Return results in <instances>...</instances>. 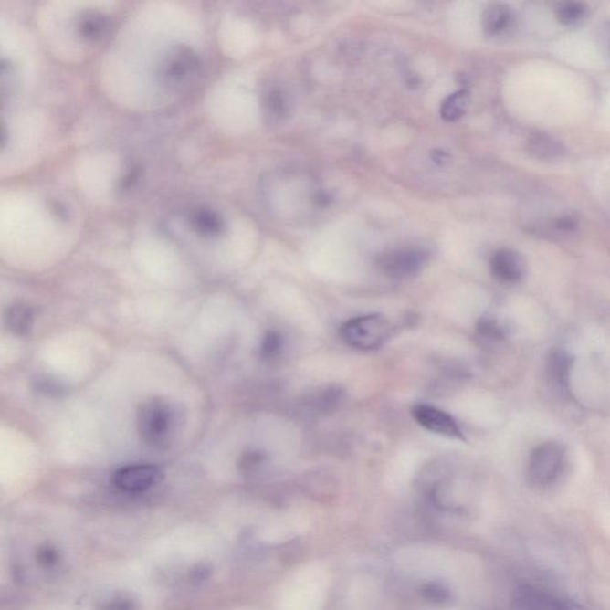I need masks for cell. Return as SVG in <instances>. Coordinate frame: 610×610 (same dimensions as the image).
Returning <instances> with one entry per match:
<instances>
[{"label": "cell", "instance_id": "6da1fadb", "mask_svg": "<svg viewBox=\"0 0 610 610\" xmlns=\"http://www.w3.org/2000/svg\"><path fill=\"white\" fill-rule=\"evenodd\" d=\"M391 333L388 319L381 314L359 316L340 328L342 342L355 350L371 351L381 347Z\"/></svg>", "mask_w": 610, "mask_h": 610}, {"label": "cell", "instance_id": "7a4b0ae2", "mask_svg": "<svg viewBox=\"0 0 610 610\" xmlns=\"http://www.w3.org/2000/svg\"><path fill=\"white\" fill-rule=\"evenodd\" d=\"M174 413L162 398H152L140 406L138 432L141 440L151 447H163L170 439Z\"/></svg>", "mask_w": 610, "mask_h": 610}, {"label": "cell", "instance_id": "3957f363", "mask_svg": "<svg viewBox=\"0 0 610 610\" xmlns=\"http://www.w3.org/2000/svg\"><path fill=\"white\" fill-rule=\"evenodd\" d=\"M201 68V58L189 46L174 47L163 58L158 78L166 88L179 89L189 84Z\"/></svg>", "mask_w": 610, "mask_h": 610}, {"label": "cell", "instance_id": "277c9868", "mask_svg": "<svg viewBox=\"0 0 610 610\" xmlns=\"http://www.w3.org/2000/svg\"><path fill=\"white\" fill-rule=\"evenodd\" d=\"M564 467V451L562 446L550 441L542 444L531 452L528 464V479L531 486L546 488L559 479Z\"/></svg>", "mask_w": 610, "mask_h": 610}, {"label": "cell", "instance_id": "5b68a950", "mask_svg": "<svg viewBox=\"0 0 610 610\" xmlns=\"http://www.w3.org/2000/svg\"><path fill=\"white\" fill-rule=\"evenodd\" d=\"M427 263L424 249L406 247L390 250L378 257L377 266L393 279H409L418 275Z\"/></svg>", "mask_w": 610, "mask_h": 610}, {"label": "cell", "instance_id": "8992f818", "mask_svg": "<svg viewBox=\"0 0 610 610\" xmlns=\"http://www.w3.org/2000/svg\"><path fill=\"white\" fill-rule=\"evenodd\" d=\"M162 479V470L151 464L128 465L112 476V484L128 494L150 490Z\"/></svg>", "mask_w": 610, "mask_h": 610}, {"label": "cell", "instance_id": "52a82bcc", "mask_svg": "<svg viewBox=\"0 0 610 610\" xmlns=\"http://www.w3.org/2000/svg\"><path fill=\"white\" fill-rule=\"evenodd\" d=\"M413 416L421 427L449 439L464 440V434L455 418L429 405L414 406Z\"/></svg>", "mask_w": 610, "mask_h": 610}, {"label": "cell", "instance_id": "ba28073f", "mask_svg": "<svg viewBox=\"0 0 610 610\" xmlns=\"http://www.w3.org/2000/svg\"><path fill=\"white\" fill-rule=\"evenodd\" d=\"M516 607L522 610H584L576 602L543 592V590L522 586L515 593Z\"/></svg>", "mask_w": 610, "mask_h": 610}, {"label": "cell", "instance_id": "9c48e42d", "mask_svg": "<svg viewBox=\"0 0 610 610\" xmlns=\"http://www.w3.org/2000/svg\"><path fill=\"white\" fill-rule=\"evenodd\" d=\"M490 271L496 280L504 284H514L525 275V263L521 256L513 249H500L490 259Z\"/></svg>", "mask_w": 610, "mask_h": 610}, {"label": "cell", "instance_id": "30bf717a", "mask_svg": "<svg viewBox=\"0 0 610 610\" xmlns=\"http://www.w3.org/2000/svg\"><path fill=\"white\" fill-rule=\"evenodd\" d=\"M111 28L110 17L97 10L85 11L77 21V35L85 42L103 41L110 34Z\"/></svg>", "mask_w": 610, "mask_h": 610}, {"label": "cell", "instance_id": "8fae6325", "mask_svg": "<svg viewBox=\"0 0 610 610\" xmlns=\"http://www.w3.org/2000/svg\"><path fill=\"white\" fill-rule=\"evenodd\" d=\"M189 225L197 236L205 238L220 237L226 230L225 218L220 213L205 206L191 211Z\"/></svg>", "mask_w": 610, "mask_h": 610}, {"label": "cell", "instance_id": "7c38bea8", "mask_svg": "<svg viewBox=\"0 0 610 610\" xmlns=\"http://www.w3.org/2000/svg\"><path fill=\"white\" fill-rule=\"evenodd\" d=\"M514 19L513 10L507 4H490L483 14V29L488 37H502L513 28Z\"/></svg>", "mask_w": 610, "mask_h": 610}, {"label": "cell", "instance_id": "4fadbf2b", "mask_svg": "<svg viewBox=\"0 0 610 610\" xmlns=\"http://www.w3.org/2000/svg\"><path fill=\"white\" fill-rule=\"evenodd\" d=\"M527 152L531 158L543 163L559 162L564 158L565 147L561 141L545 132H537L527 141Z\"/></svg>", "mask_w": 610, "mask_h": 610}, {"label": "cell", "instance_id": "5bb4252c", "mask_svg": "<svg viewBox=\"0 0 610 610\" xmlns=\"http://www.w3.org/2000/svg\"><path fill=\"white\" fill-rule=\"evenodd\" d=\"M263 112L266 122L277 124L284 121L290 112V100L288 93L279 86H268L263 93Z\"/></svg>", "mask_w": 610, "mask_h": 610}, {"label": "cell", "instance_id": "9a60e30c", "mask_svg": "<svg viewBox=\"0 0 610 610\" xmlns=\"http://www.w3.org/2000/svg\"><path fill=\"white\" fill-rule=\"evenodd\" d=\"M546 367L551 384L561 393L568 391L571 367H573V361H571L569 354L561 350L551 352Z\"/></svg>", "mask_w": 610, "mask_h": 610}, {"label": "cell", "instance_id": "2e32d148", "mask_svg": "<svg viewBox=\"0 0 610 610\" xmlns=\"http://www.w3.org/2000/svg\"><path fill=\"white\" fill-rule=\"evenodd\" d=\"M5 321L11 331L17 335L28 334L34 323V311L29 305L18 303L6 311Z\"/></svg>", "mask_w": 610, "mask_h": 610}, {"label": "cell", "instance_id": "e0dca14e", "mask_svg": "<svg viewBox=\"0 0 610 610\" xmlns=\"http://www.w3.org/2000/svg\"><path fill=\"white\" fill-rule=\"evenodd\" d=\"M589 9L585 4L578 2L561 3L555 9L558 22L565 26H573L580 23L588 16Z\"/></svg>", "mask_w": 610, "mask_h": 610}, {"label": "cell", "instance_id": "ac0fdd59", "mask_svg": "<svg viewBox=\"0 0 610 610\" xmlns=\"http://www.w3.org/2000/svg\"><path fill=\"white\" fill-rule=\"evenodd\" d=\"M468 108V93L460 89L448 96L441 104L440 113L447 122H455L464 115Z\"/></svg>", "mask_w": 610, "mask_h": 610}, {"label": "cell", "instance_id": "d6986e66", "mask_svg": "<svg viewBox=\"0 0 610 610\" xmlns=\"http://www.w3.org/2000/svg\"><path fill=\"white\" fill-rule=\"evenodd\" d=\"M421 595L434 605H445L451 600V592L441 583L430 582L421 588Z\"/></svg>", "mask_w": 610, "mask_h": 610}, {"label": "cell", "instance_id": "ffe728a7", "mask_svg": "<svg viewBox=\"0 0 610 610\" xmlns=\"http://www.w3.org/2000/svg\"><path fill=\"white\" fill-rule=\"evenodd\" d=\"M281 348H283V339L276 331H269L265 335L263 343H261V357L266 361H272L280 354Z\"/></svg>", "mask_w": 610, "mask_h": 610}, {"label": "cell", "instance_id": "44dd1931", "mask_svg": "<svg viewBox=\"0 0 610 610\" xmlns=\"http://www.w3.org/2000/svg\"><path fill=\"white\" fill-rule=\"evenodd\" d=\"M477 331L482 338L489 340H500L503 339L502 328L499 326L495 321L491 320H482L479 321V327Z\"/></svg>", "mask_w": 610, "mask_h": 610}, {"label": "cell", "instance_id": "7402d4cb", "mask_svg": "<svg viewBox=\"0 0 610 610\" xmlns=\"http://www.w3.org/2000/svg\"><path fill=\"white\" fill-rule=\"evenodd\" d=\"M264 457L260 453L249 452L247 455L244 456V459L241 461L242 468L245 471L254 470L263 463Z\"/></svg>", "mask_w": 610, "mask_h": 610}, {"label": "cell", "instance_id": "603a6c76", "mask_svg": "<svg viewBox=\"0 0 610 610\" xmlns=\"http://www.w3.org/2000/svg\"><path fill=\"white\" fill-rule=\"evenodd\" d=\"M602 41H604L605 49L610 54V23H607L602 30Z\"/></svg>", "mask_w": 610, "mask_h": 610}]
</instances>
